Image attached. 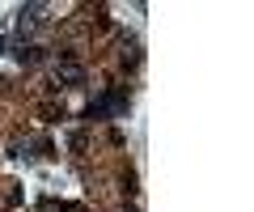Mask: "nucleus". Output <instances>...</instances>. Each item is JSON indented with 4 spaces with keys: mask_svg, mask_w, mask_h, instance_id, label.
<instances>
[{
    "mask_svg": "<svg viewBox=\"0 0 254 212\" xmlns=\"http://www.w3.org/2000/svg\"><path fill=\"white\" fill-rule=\"evenodd\" d=\"M55 81H60L64 89H81V85H85V68L76 64V60L60 56V60H55Z\"/></svg>",
    "mask_w": 254,
    "mask_h": 212,
    "instance_id": "1",
    "label": "nucleus"
},
{
    "mask_svg": "<svg viewBox=\"0 0 254 212\" xmlns=\"http://www.w3.org/2000/svg\"><path fill=\"white\" fill-rule=\"evenodd\" d=\"M47 13H51L47 4H26V9L17 13V30H21V34H30V30H38V26L47 21Z\"/></svg>",
    "mask_w": 254,
    "mask_h": 212,
    "instance_id": "2",
    "label": "nucleus"
},
{
    "mask_svg": "<svg viewBox=\"0 0 254 212\" xmlns=\"http://www.w3.org/2000/svg\"><path fill=\"white\" fill-rule=\"evenodd\" d=\"M17 60H21V64H38V47H26V43H21V47H17Z\"/></svg>",
    "mask_w": 254,
    "mask_h": 212,
    "instance_id": "3",
    "label": "nucleus"
}]
</instances>
